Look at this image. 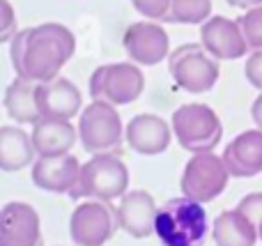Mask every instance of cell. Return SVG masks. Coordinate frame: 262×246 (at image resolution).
Returning <instances> with one entry per match:
<instances>
[{"instance_id":"7c38bea8","label":"cell","mask_w":262,"mask_h":246,"mask_svg":"<svg viewBox=\"0 0 262 246\" xmlns=\"http://www.w3.org/2000/svg\"><path fill=\"white\" fill-rule=\"evenodd\" d=\"M200 44L216 60H239L251 51L239 23L226 16H212L200 26Z\"/></svg>"},{"instance_id":"7a4b0ae2","label":"cell","mask_w":262,"mask_h":246,"mask_svg":"<svg viewBox=\"0 0 262 246\" xmlns=\"http://www.w3.org/2000/svg\"><path fill=\"white\" fill-rule=\"evenodd\" d=\"M154 235L163 246H203L212 235L205 205L186 196L166 200L159 207Z\"/></svg>"},{"instance_id":"52a82bcc","label":"cell","mask_w":262,"mask_h":246,"mask_svg":"<svg viewBox=\"0 0 262 246\" xmlns=\"http://www.w3.org/2000/svg\"><path fill=\"white\" fill-rule=\"evenodd\" d=\"M230 170H228L223 156H216L214 152H203V154H193L186 161L184 170H182L180 189L182 196L191 198V200L200 203H212L226 191L228 182H230Z\"/></svg>"},{"instance_id":"d6986e66","label":"cell","mask_w":262,"mask_h":246,"mask_svg":"<svg viewBox=\"0 0 262 246\" xmlns=\"http://www.w3.org/2000/svg\"><path fill=\"white\" fill-rule=\"evenodd\" d=\"M35 145H32V136L23 127H7L0 129V168L5 173H16L28 166L35 164Z\"/></svg>"},{"instance_id":"30bf717a","label":"cell","mask_w":262,"mask_h":246,"mask_svg":"<svg viewBox=\"0 0 262 246\" xmlns=\"http://www.w3.org/2000/svg\"><path fill=\"white\" fill-rule=\"evenodd\" d=\"M129 60L140 67H154L170 55V37L157 21L131 23L122 35Z\"/></svg>"},{"instance_id":"ac0fdd59","label":"cell","mask_w":262,"mask_h":246,"mask_svg":"<svg viewBox=\"0 0 262 246\" xmlns=\"http://www.w3.org/2000/svg\"><path fill=\"white\" fill-rule=\"evenodd\" d=\"M32 145L39 159L49 156H64L72 154L74 145L78 141V127H74L69 120H46L41 118L32 124Z\"/></svg>"},{"instance_id":"d4e9b609","label":"cell","mask_w":262,"mask_h":246,"mask_svg":"<svg viewBox=\"0 0 262 246\" xmlns=\"http://www.w3.org/2000/svg\"><path fill=\"white\" fill-rule=\"evenodd\" d=\"M18 26H16V14L14 7L9 5V0H0V41L9 44L16 37Z\"/></svg>"},{"instance_id":"8fae6325","label":"cell","mask_w":262,"mask_h":246,"mask_svg":"<svg viewBox=\"0 0 262 246\" xmlns=\"http://www.w3.org/2000/svg\"><path fill=\"white\" fill-rule=\"evenodd\" d=\"M0 246H44L41 219L28 203H7L0 212Z\"/></svg>"},{"instance_id":"5bb4252c","label":"cell","mask_w":262,"mask_h":246,"mask_svg":"<svg viewBox=\"0 0 262 246\" xmlns=\"http://www.w3.org/2000/svg\"><path fill=\"white\" fill-rule=\"evenodd\" d=\"M83 164L74 154L64 156H49L39 159L30 166V180L37 189L49 193H72L74 187L78 184Z\"/></svg>"},{"instance_id":"ba28073f","label":"cell","mask_w":262,"mask_h":246,"mask_svg":"<svg viewBox=\"0 0 262 246\" xmlns=\"http://www.w3.org/2000/svg\"><path fill=\"white\" fill-rule=\"evenodd\" d=\"M145 90L143 69L136 62L101 64L90 76V97L113 106L134 104Z\"/></svg>"},{"instance_id":"f1b7e54d","label":"cell","mask_w":262,"mask_h":246,"mask_svg":"<svg viewBox=\"0 0 262 246\" xmlns=\"http://www.w3.org/2000/svg\"><path fill=\"white\" fill-rule=\"evenodd\" d=\"M228 5L237 9H253V7H262V0H228Z\"/></svg>"},{"instance_id":"7402d4cb","label":"cell","mask_w":262,"mask_h":246,"mask_svg":"<svg viewBox=\"0 0 262 246\" xmlns=\"http://www.w3.org/2000/svg\"><path fill=\"white\" fill-rule=\"evenodd\" d=\"M212 18V0H172L170 23L203 26Z\"/></svg>"},{"instance_id":"cb8c5ba5","label":"cell","mask_w":262,"mask_h":246,"mask_svg":"<svg viewBox=\"0 0 262 246\" xmlns=\"http://www.w3.org/2000/svg\"><path fill=\"white\" fill-rule=\"evenodd\" d=\"M136 7V12L143 14L147 21H168L170 23V9L172 0H131Z\"/></svg>"},{"instance_id":"83f0119b","label":"cell","mask_w":262,"mask_h":246,"mask_svg":"<svg viewBox=\"0 0 262 246\" xmlns=\"http://www.w3.org/2000/svg\"><path fill=\"white\" fill-rule=\"evenodd\" d=\"M251 118H253L255 129H262V92L253 99V104H251Z\"/></svg>"},{"instance_id":"5b68a950","label":"cell","mask_w":262,"mask_h":246,"mask_svg":"<svg viewBox=\"0 0 262 246\" xmlns=\"http://www.w3.org/2000/svg\"><path fill=\"white\" fill-rule=\"evenodd\" d=\"M172 136L182 150L191 154L214 152L223 138V124L216 110L207 104H184L170 118Z\"/></svg>"},{"instance_id":"6da1fadb","label":"cell","mask_w":262,"mask_h":246,"mask_svg":"<svg viewBox=\"0 0 262 246\" xmlns=\"http://www.w3.org/2000/svg\"><path fill=\"white\" fill-rule=\"evenodd\" d=\"M76 53V37L62 23H39L23 28L9 41V60L16 76L32 83L58 78L60 69Z\"/></svg>"},{"instance_id":"4fadbf2b","label":"cell","mask_w":262,"mask_h":246,"mask_svg":"<svg viewBox=\"0 0 262 246\" xmlns=\"http://www.w3.org/2000/svg\"><path fill=\"white\" fill-rule=\"evenodd\" d=\"M37 106L46 120H69L72 122L83 106V95L69 78H53L49 83H37Z\"/></svg>"},{"instance_id":"44dd1931","label":"cell","mask_w":262,"mask_h":246,"mask_svg":"<svg viewBox=\"0 0 262 246\" xmlns=\"http://www.w3.org/2000/svg\"><path fill=\"white\" fill-rule=\"evenodd\" d=\"M5 110L18 124H37L41 120L37 106V83L16 76L5 90Z\"/></svg>"},{"instance_id":"e0dca14e","label":"cell","mask_w":262,"mask_h":246,"mask_svg":"<svg viewBox=\"0 0 262 246\" xmlns=\"http://www.w3.org/2000/svg\"><path fill=\"white\" fill-rule=\"evenodd\" d=\"M223 161L232 177H255L262 173V129H249L235 136L223 150Z\"/></svg>"},{"instance_id":"2e32d148","label":"cell","mask_w":262,"mask_h":246,"mask_svg":"<svg viewBox=\"0 0 262 246\" xmlns=\"http://www.w3.org/2000/svg\"><path fill=\"white\" fill-rule=\"evenodd\" d=\"M159 207L152 193L147 191H127L118 203V219L120 228L134 239H145L154 235Z\"/></svg>"},{"instance_id":"9a60e30c","label":"cell","mask_w":262,"mask_h":246,"mask_svg":"<svg viewBox=\"0 0 262 246\" xmlns=\"http://www.w3.org/2000/svg\"><path fill=\"white\" fill-rule=\"evenodd\" d=\"M124 141L134 152L143 156H157L168 150L172 141V127L154 113H140L129 120L124 129Z\"/></svg>"},{"instance_id":"484cf974","label":"cell","mask_w":262,"mask_h":246,"mask_svg":"<svg viewBox=\"0 0 262 246\" xmlns=\"http://www.w3.org/2000/svg\"><path fill=\"white\" fill-rule=\"evenodd\" d=\"M237 210L251 221V223L258 228L260 219H262V191H253V193H246L239 203H237Z\"/></svg>"},{"instance_id":"9c48e42d","label":"cell","mask_w":262,"mask_h":246,"mask_svg":"<svg viewBox=\"0 0 262 246\" xmlns=\"http://www.w3.org/2000/svg\"><path fill=\"white\" fill-rule=\"evenodd\" d=\"M120 228L118 207L104 200H83L69 219V237L74 246H104Z\"/></svg>"},{"instance_id":"603a6c76","label":"cell","mask_w":262,"mask_h":246,"mask_svg":"<svg viewBox=\"0 0 262 246\" xmlns=\"http://www.w3.org/2000/svg\"><path fill=\"white\" fill-rule=\"evenodd\" d=\"M242 32H244L246 41H249L251 51H260L262 49V7L246 9V14H242L237 18Z\"/></svg>"},{"instance_id":"ffe728a7","label":"cell","mask_w":262,"mask_h":246,"mask_svg":"<svg viewBox=\"0 0 262 246\" xmlns=\"http://www.w3.org/2000/svg\"><path fill=\"white\" fill-rule=\"evenodd\" d=\"M212 239L216 246H255L258 244V228L242 214L239 210H226L214 219Z\"/></svg>"},{"instance_id":"4316f807","label":"cell","mask_w":262,"mask_h":246,"mask_svg":"<svg viewBox=\"0 0 262 246\" xmlns=\"http://www.w3.org/2000/svg\"><path fill=\"white\" fill-rule=\"evenodd\" d=\"M244 72H246V81H249L255 90H262V49L251 51Z\"/></svg>"},{"instance_id":"f546056e","label":"cell","mask_w":262,"mask_h":246,"mask_svg":"<svg viewBox=\"0 0 262 246\" xmlns=\"http://www.w3.org/2000/svg\"><path fill=\"white\" fill-rule=\"evenodd\" d=\"M258 237H260V242H262V219H260V223H258Z\"/></svg>"},{"instance_id":"3957f363","label":"cell","mask_w":262,"mask_h":246,"mask_svg":"<svg viewBox=\"0 0 262 246\" xmlns=\"http://www.w3.org/2000/svg\"><path fill=\"white\" fill-rule=\"evenodd\" d=\"M124 129L118 108L113 104L92 99L90 106L81 110L78 118V141L90 156L95 154H122Z\"/></svg>"},{"instance_id":"8992f818","label":"cell","mask_w":262,"mask_h":246,"mask_svg":"<svg viewBox=\"0 0 262 246\" xmlns=\"http://www.w3.org/2000/svg\"><path fill=\"white\" fill-rule=\"evenodd\" d=\"M168 72L177 87L191 95L209 92L219 81V60L203 44H182L168 55Z\"/></svg>"},{"instance_id":"277c9868","label":"cell","mask_w":262,"mask_h":246,"mask_svg":"<svg viewBox=\"0 0 262 246\" xmlns=\"http://www.w3.org/2000/svg\"><path fill=\"white\" fill-rule=\"evenodd\" d=\"M129 191V168L118 154H95L81 168V177L69 198L74 200H120Z\"/></svg>"}]
</instances>
